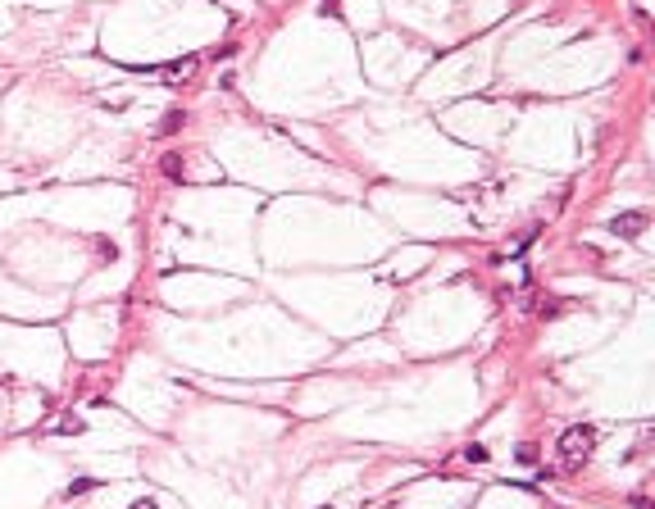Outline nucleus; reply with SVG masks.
Here are the masks:
<instances>
[{"instance_id":"f257e3e1","label":"nucleus","mask_w":655,"mask_h":509,"mask_svg":"<svg viewBox=\"0 0 655 509\" xmlns=\"http://www.w3.org/2000/svg\"><path fill=\"white\" fill-rule=\"evenodd\" d=\"M555 450H560V464H564V468H583L587 455L596 450V428H592V423L569 428L560 441H555Z\"/></svg>"},{"instance_id":"39448f33","label":"nucleus","mask_w":655,"mask_h":509,"mask_svg":"<svg viewBox=\"0 0 655 509\" xmlns=\"http://www.w3.org/2000/svg\"><path fill=\"white\" fill-rule=\"evenodd\" d=\"M91 487H96V477H78V482H69V501H73V496H82V491H91Z\"/></svg>"},{"instance_id":"f03ea898","label":"nucleus","mask_w":655,"mask_h":509,"mask_svg":"<svg viewBox=\"0 0 655 509\" xmlns=\"http://www.w3.org/2000/svg\"><path fill=\"white\" fill-rule=\"evenodd\" d=\"M610 232H614V237H642V232H647V214H642V209L614 214V218H610Z\"/></svg>"},{"instance_id":"7ed1b4c3","label":"nucleus","mask_w":655,"mask_h":509,"mask_svg":"<svg viewBox=\"0 0 655 509\" xmlns=\"http://www.w3.org/2000/svg\"><path fill=\"white\" fill-rule=\"evenodd\" d=\"M160 173H164V178H173V182H182V155H178V150H169V155L160 159Z\"/></svg>"},{"instance_id":"20e7f679","label":"nucleus","mask_w":655,"mask_h":509,"mask_svg":"<svg viewBox=\"0 0 655 509\" xmlns=\"http://www.w3.org/2000/svg\"><path fill=\"white\" fill-rule=\"evenodd\" d=\"M182 119H187V114H178V110H173V114H169V119H164V123H160V132H164V137H169V132H178V128H182Z\"/></svg>"},{"instance_id":"0eeeda50","label":"nucleus","mask_w":655,"mask_h":509,"mask_svg":"<svg viewBox=\"0 0 655 509\" xmlns=\"http://www.w3.org/2000/svg\"><path fill=\"white\" fill-rule=\"evenodd\" d=\"M132 509H155V505H150V501H137V505H132Z\"/></svg>"},{"instance_id":"423d86ee","label":"nucleus","mask_w":655,"mask_h":509,"mask_svg":"<svg viewBox=\"0 0 655 509\" xmlns=\"http://www.w3.org/2000/svg\"><path fill=\"white\" fill-rule=\"evenodd\" d=\"M319 14H332V18H342V5H337V0H323V5H319Z\"/></svg>"}]
</instances>
